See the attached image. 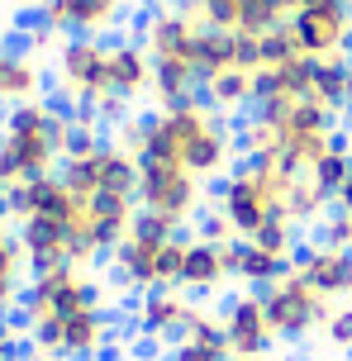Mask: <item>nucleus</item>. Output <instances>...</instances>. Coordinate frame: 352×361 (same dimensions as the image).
Listing matches in <instances>:
<instances>
[{
  "label": "nucleus",
  "instance_id": "f257e3e1",
  "mask_svg": "<svg viewBox=\"0 0 352 361\" xmlns=\"http://www.w3.org/2000/svg\"><path fill=\"white\" fill-rule=\"evenodd\" d=\"M114 143L129 147L133 157H157V162H181L200 180H214L233 162V128L224 124V114L205 95L186 100L171 109H152V114H129L114 128Z\"/></svg>",
  "mask_w": 352,
  "mask_h": 361
},
{
  "label": "nucleus",
  "instance_id": "f03ea898",
  "mask_svg": "<svg viewBox=\"0 0 352 361\" xmlns=\"http://www.w3.org/2000/svg\"><path fill=\"white\" fill-rule=\"evenodd\" d=\"M67 133H72V109L53 100L15 105L0 128V180L15 190L24 180L53 176L67 157Z\"/></svg>",
  "mask_w": 352,
  "mask_h": 361
},
{
  "label": "nucleus",
  "instance_id": "7ed1b4c3",
  "mask_svg": "<svg viewBox=\"0 0 352 361\" xmlns=\"http://www.w3.org/2000/svg\"><path fill=\"white\" fill-rule=\"evenodd\" d=\"M300 176L305 171H286L281 162H267V157H243L238 171L219 180V209L233 224V233L253 238L262 224L286 219V204H291Z\"/></svg>",
  "mask_w": 352,
  "mask_h": 361
},
{
  "label": "nucleus",
  "instance_id": "20e7f679",
  "mask_svg": "<svg viewBox=\"0 0 352 361\" xmlns=\"http://www.w3.org/2000/svg\"><path fill=\"white\" fill-rule=\"evenodd\" d=\"M53 90L62 109H91L95 119H129V105L110 95V43L105 38H67L53 57Z\"/></svg>",
  "mask_w": 352,
  "mask_h": 361
},
{
  "label": "nucleus",
  "instance_id": "39448f33",
  "mask_svg": "<svg viewBox=\"0 0 352 361\" xmlns=\"http://www.w3.org/2000/svg\"><path fill=\"white\" fill-rule=\"evenodd\" d=\"M24 343H29L34 361H95L110 343V314H105V305L76 309V314L24 328Z\"/></svg>",
  "mask_w": 352,
  "mask_h": 361
},
{
  "label": "nucleus",
  "instance_id": "423d86ee",
  "mask_svg": "<svg viewBox=\"0 0 352 361\" xmlns=\"http://www.w3.org/2000/svg\"><path fill=\"white\" fill-rule=\"evenodd\" d=\"M186 243H190L186 233L181 238H167V243H162V238H138V233H129L110 252V271L129 290H138V295L167 290V286H176V276H181Z\"/></svg>",
  "mask_w": 352,
  "mask_h": 361
},
{
  "label": "nucleus",
  "instance_id": "0eeeda50",
  "mask_svg": "<svg viewBox=\"0 0 352 361\" xmlns=\"http://www.w3.org/2000/svg\"><path fill=\"white\" fill-rule=\"evenodd\" d=\"M262 305H267V319L277 328V338H286V343H300L310 333H324L329 314H334V300H324L296 267L262 290Z\"/></svg>",
  "mask_w": 352,
  "mask_h": 361
},
{
  "label": "nucleus",
  "instance_id": "6e6552de",
  "mask_svg": "<svg viewBox=\"0 0 352 361\" xmlns=\"http://www.w3.org/2000/svg\"><path fill=\"white\" fill-rule=\"evenodd\" d=\"M138 204L152 214H167L176 224L205 209V180L186 171L181 162H157V157H138Z\"/></svg>",
  "mask_w": 352,
  "mask_h": 361
},
{
  "label": "nucleus",
  "instance_id": "1a4fd4ad",
  "mask_svg": "<svg viewBox=\"0 0 352 361\" xmlns=\"http://www.w3.org/2000/svg\"><path fill=\"white\" fill-rule=\"evenodd\" d=\"M57 176L72 185L81 200L91 195H105V190H119V195H138V157H133L129 147L110 143H95L91 152H81V157H67V162L57 166Z\"/></svg>",
  "mask_w": 352,
  "mask_h": 361
},
{
  "label": "nucleus",
  "instance_id": "9d476101",
  "mask_svg": "<svg viewBox=\"0 0 352 361\" xmlns=\"http://www.w3.org/2000/svg\"><path fill=\"white\" fill-rule=\"evenodd\" d=\"M205 314H210V309H205L195 295H186L181 286L152 290V295L138 300V333L152 338V343H171L176 347L181 338H190V333L205 324Z\"/></svg>",
  "mask_w": 352,
  "mask_h": 361
},
{
  "label": "nucleus",
  "instance_id": "9b49d317",
  "mask_svg": "<svg viewBox=\"0 0 352 361\" xmlns=\"http://www.w3.org/2000/svg\"><path fill=\"white\" fill-rule=\"evenodd\" d=\"M224 324V343L233 357H267L272 343H277V328L267 319V305H262V290H243L233 295L219 314Z\"/></svg>",
  "mask_w": 352,
  "mask_h": 361
},
{
  "label": "nucleus",
  "instance_id": "f8f14e48",
  "mask_svg": "<svg viewBox=\"0 0 352 361\" xmlns=\"http://www.w3.org/2000/svg\"><path fill=\"white\" fill-rule=\"evenodd\" d=\"M291 29H296L305 57L348 53V43H352V0H334V5L296 10V15H291Z\"/></svg>",
  "mask_w": 352,
  "mask_h": 361
},
{
  "label": "nucleus",
  "instance_id": "ddd939ff",
  "mask_svg": "<svg viewBox=\"0 0 352 361\" xmlns=\"http://www.w3.org/2000/svg\"><path fill=\"white\" fill-rule=\"evenodd\" d=\"M138 43L148 48L152 62H186L195 67V43H200V24L186 15V10H152L143 24H138ZM200 72V67H195Z\"/></svg>",
  "mask_w": 352,
  "mask_h": 361
},
{
  "label": "nucleus",
  "instance_id": "4468645a",
  "mask_svg": "<svg viewBox=\"0 0 352 361\" xmlns=\"http://www.w3.org/2000/svg\"><path fill=\"white\" fill-rule=\"evenodd\" d=\"M38 19L72 38H100L124 19V0H43Z\"/></svg>",
  "mask_w": 352,
  "mask_h": 361
},
{
  "label": "nucleus",
  "instance_id": "2eb2a0df",
  "mask_svg": "<svg viewBox=\"0 0 352 361\" xmlns=\"http://www.w3.org/2000/svg\"><path fill=\"white\" fill-rule=\"evenodd\" d=\"M296 271L324 295V300H334V305L338 300H352V247H343V243L319 238L310 247H300Z\"/></svg>",
  "mask_w": 352,
  "mask_h": 361
},
{
  "label": "nucleus",
  "instance_id": "dca6fc26",
  "mask_svg": "<svg viewBox=\"0 0 352 361\" xmlns=\"http://www.w3.org/2000/svg\"><path fill=\"white\" fill-rule=\"evenodd\" d=\"M229 276H233V243L229 247L210 243V238H190L186 243V262H181V276H176V286L186 295H214Z\"/></svg>",
  "mask_w": 352,
  "mask_h": 361
},
{
  "label": "nucleus",
  "instance_id": "f3484780",
  "mask_svg": "<svg viewBox=\"0 0 352 361\" xmlns=\"http://www.w3.org/2000/svg\"><path fill=\"white\" fill-rule=\"evenodd\" d=\"M110 95L124 100V105L152 95V57H148V48H143L138 38L110 43Z\"/></svg>",
  "mask_w": 352,
  "mask_h": 361
},
{
  "label": "nucleus",
  "instance_id": "a211bd4d",
  "mask_svg": "<svg viewBox=\"0 0 352 361\" xmlns=\"http://www.w3.org/2000/svg\"><path fill=\"white\" fill-rule=\"evenodd\" d=\"M43 90H48V76L34 53L0 48V105H29V100H43Z\"/></svg>",
  "mask_w": 352,
  "mask_h": 361
},
{
  "label": "nucleus",
  "instance_id": "6ab92c4d",
  "mask_svg": "<svg viewBox=\"0 0 352 361\" xmlns=\"http://www.w3.org/2000/svg\"><path fill=\"white\" fill-rule=\"evenodd\" d=\"M29 257H24V243L19 233L0 219V319H10L19 305H24V290H29Z\"/></svg>",
  "mask_w": 352,
  "mask_h": 361
},
{
  "label": "nucleus",
  "instance_id": "aec40b11",
  "mask_svg": "<svg viewBox=\"0 0 352 361\" xmlns=\"http://www.w3.org/2000/svg\"><path fill=\"white\" fill-rule=\"evenodd\" d=\"M200 95L219 109V114L253 109L257 105V72H248V67H224V72H214V76L200 81Z\"/></svg>",
  "mask_w": 352,
  "mask_h": 361
},
{
  "label": "nucleus",
  "instance_id": "412c9836",
  "mask_svg": "<svg viewBox=\"0 0 352 361\" xmlns=\"http://www.w3.org/2000/svg\"><path fill=\"white\" fill-rule=\"evenodd\" d=\"M315 100L324 109L352 114V57L334 53V57H315Z\"/></svg>",
  "mask_w": 352,
  "mask_h": 361
},
{
  "label": "nucleus",
  "instance_id": "4be33fe9",
  "mask_svg": "<svg viewBox=\"0 0 352 361\" xmlns=\"http://www.w3.org/2000/svg\"><path fill=\"white\" fill-rule=\"evenodd\" d=\"M296 267V262H286V257L267 252V247H257L253 238H243V243H233V276H238L243 286L253 290H267L272 281H281L286 271Z\"/></svg>",
  "mask_w": 352,
  "mask_h": 361
},
{
  "label": "nucleus",
  "instance_id": "5701e85b",
  "mask_svg": "<svg viewBox=\"0 0 352 361\" xmlns=\"http://www.w3.org/2000/svg\"><path fill=\"white\" fill-rule=\"evenodd\" d=\"M171 361H233V352L224 343V324L214 314H205V324L171 347Z\"/></svg>",
  "mask_w": 352,
  "mask_h": 361
},
{
  "label": "nucleus",
  "instance_id": "b1692460",
  "mask_svg": "<svg viewBox=\"0 0 352 361\" xmlns=\"http://www.w3.org/2000/svg\"><path fill=\"white\" fill-rule=\"evenodd\" d=\"M348 176H352V143H348V138H338V143L310 166V180H315L324 195H338V190L348 185Z\"/></svg>",
  "mask_w": 352,
  "mask_h": 361
},
{
  "label": "nucleus",
  "instance_id": "393cba45",
  "mask_svg": "<svg viewBox=\"0 0 352 361\" xmlns=\"http://www.w3.org/2000/svg\"><path fill=\"white\" fill-rule=\"evenodd\" d=\"M253 243L257 247H267V252L286 257V262H296L300 243H296V224H286V219H272V224H262L257 233H253Z\"/></svg>",
  "mask_w": 352,
  "mask_h": 361
},
{
  "label": "nucleus",
  "instance_id": "a878e982",
  "mask_svg": "<svg viewBox=\"0 0 352 361\" xmlns=\"http://www.w3.org/2000/svg\"><path fill=\"white\" fill-rule=\"evenodd\" d=\"M129 233H138V238H181L186 233V224H176V219H167V214H152V209H143L138 204V219H133V228Z\"/></svg>",
  "mask_w": 352,
  "mask_h": 361
},
{
  "label": "nucleus",
  "instance_id": "bb28decb",
  "mask_svg": "<svg viewBox=\"0 0 352 361\" xmlns=\"http://www.w3.org/2000/svg\"><path fill=\"white\" fill-rule=\"evenodd\" d=\"M324 338L334 352H352V305H334L329 324H324Z\"/></svg>",
  "mask_w": 352,
  "mask_h": 361
},
{
  "label": "nucleus",
  "instance_id": "cd10ccee",
  "mask_svg": "<svg viewBox=\"0 0 352 361\" xmlns=\"http://www.w3.org/2000/svg\"><path fill=\"white\" fill-rule=\"evenodd\" d=\"M195 238H210V243H219V247L238 243V233H233V224L224 219V209H210V214L200 219V233H195Z\"/></svg>",
  "mask_w": 352,
  "mask_h": 361
},
{
  "label": "nucleus",
  "instance_id": "c85d7f7f",
  "mask_svg": "<svg viewBox=\"0 0 352 361\" xmlns=\"http://www.w3.org/2000/svg\"><path fill=\"white\" fill-rule=\"evenodd\" d=\"M0 361H19V333L10 319H0Z\"/></svg>",
  "mask_w": 352,
  "mask_h": 361
},
{
  "label": "nucleus",
  "instance_id": "c756f323",
  "mask_svg": "<svg viewBox=\"0 0 352 361\" xmlns=\"http://www.w3.org/2000/svg\"><path fill=\"white\" fill-rule=\"evenodd\" d=\"M334 209H338V214H352V176H348V185L334 195Z\"/></svg>",
  "mask_w": 352,
  "mask_h": 361
},
{
  "label": "nucleus",
  "instance_id": "7c9ffc66",
  "mask_svg": "<svg viewBox=\"0 0 352 361\" xmlns=\"http://www.w3.org/2000/svg\"><path fill=\"white\" fill-rule=\"evenodd\" d=\"M0 219H10V185L0 180Z\"/></svg>",
  "mask_w": 352,
  "mask_h": 361
},
{
  "label": "nucleus",
  "instance_id": "2f4dec72",
  "mask_svg": "<svg viewBox=\"0 0 352 361\" xmlns=\"http://www.w3.org/2000/svg\"><path fill=\"white\" fill-rule=\"evenodd\" d=\"M233 361H267V357H233Z\"/></svg>",
  "mask_w": 352,
  "mask_h": 361
},
{
  "label": "nucleus",
  "instance_id": "473e14b6",
  "mask_svg": "<svg viewBox=\"0 0 352 361\" xmlns=\"http://www.w3.org/2000/svg\"><path fill=\"white\" fill-rule=\"evenodd\" d=\"M15 5H43V0H15Z\"/></svg>",
  "mask_w": 352,
  "mask_h": 361
},
{
  "label": "nucleus",
  "instance_id": "72a5a7b5",
  "mask_svg": "<svg viewBox=\"0 0 352 361\" xmlns=\"http://www.w3.org/2000/svg\"><path fill=\"white\" fill-rule=\"evenodd\" d=\"M0 128H5V105H0Z\"/></svg>",
  "mask_w": 352,
  "mask_h": 361
},
{
  "label": "nucleus",
  "instance_id": "f704fd0d",
  "mask_svg": "<svg viewBox=\"0 0 352 361\" xmlns=\"http://www.w3.org/2000/svg\"><path fill=\"white\" fill-rule=\"evenodd\" d=\"M348 48H352V43H348Z\"/></svg>",
  "mask_w": 352,
  "mask_h": 361
}]
</instances>
